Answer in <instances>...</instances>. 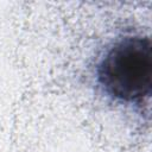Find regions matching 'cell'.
Masks as SVG:
<instances>
[{"label": "cell", "instance_id": "1", "mask_svg": "<svg viewBox=\"0 0 152 152\" xmlns=\"http://www.w3.org/2000/svg\"><path fill=\"white\" fill-rule=\"evenodd\" d=\"M97 80L103 90L124 102L141 103L152 86V48L146 36H129L115 42L101 58Z\"/></svg>", "mask_w": 152, "mask_h": 152}]
</instances>
